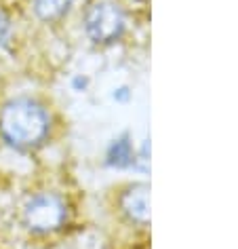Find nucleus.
Segmentation results:
<instances>
[{
  "label": "nucleus",
  "mask_w": 238,
  "mask_h": 249,
  "mask_svg": "<svg viewBox=\"0 0 238 249\" xmlns=\"http://www.w3.org/2000/svg\"><path fill=\"white\" fill-rule=\"evenodd\" d=\"M51 118L38 102L30 97L11 99L0 110V135L17 150H32L49 135Z\"/></svg>",
  "instance_id": "nucleus-1"
},
{
  "label": "nucleus",
  "mask_w": 238,
  "mask_h": 249,
  "mask_svg": "<svg viewBox=\"0 0 238 249\" xmlns=\"http://www.w3.org/2000/svg\"><path fill=\"white\" fill-rule=\"evenodd\" d=\"M68 220V205L53 192H40L32 196L23 209V222L32 232L49 234L59 230Z\"/></svg>",
  "instance_id": "nucleus-2"
},
{
  "label": "nucleus",
  "mask_w": 238,
  "mask_h": 249,
  "mask_svg": "<svg viewBox=\"0 0 238 249\" xmlns=\"http://www.w3.org/2000/svg\"><path fill=\"white\" fill-rule=\"evenodd\" d=\"M124 13L114 0H99L86 11L85 30L89 38L99 45H108L120 38L124 32Z\"/></svg>",
  "instance_id": "nucleus-3"
},
{
  "label": "nucleus",
  "mask_w": 238,
  "mask_h": 249,
  "mask_svg": "<svg viewBox=\"0 0 238 249\" xmlns=\"http://www.w3.org/2000/svg\"><path fill=\"white\" fill-rule=\"evenodd\" d=\"M122 211L133 222L146 224L150 217V190L146 184H135L122 195Z\"/></svg>",
  "instance_id": "nucleus-4"
},
{
  "label": "nucleus",
  "mask_w": 238,
  "mask_h": 249,
  "mask_svg": "<svg viewBox=\"0 0 238 249\" xmlns=\"http://www.w3.org/2000/svg\"><path fill=\"white\" fill-rule=\"evenodd\" d=\"M74 0H36L34 2V11L40 19L45 21H55L59 17H64L70 11Z\"/></svg>",
  "instance_id": "nucleus-5"
},
{
  "label": "nucleus",
  "mask_w": 238,
  "mask_h": 249,
  "mask_svg": "<svg viewBox=\"0 0 238 249\" xmlns=\"http://www.w3.org/2000/svg\"><path fill=\"white\" fill-rule=\"evenodd\" d=\"M131 160H135V159H133V148H131L129 140L127 138L116 140L108 150V163L116 165V167H124V165H129Z\"/></svg>",
  "instance_id": "nucleus-6"
},
{
  "label": "nucleus",
  "mask_w": 238,
  "mask_h": 249,
  "mask_svg": "<svg viewBox=\"0 0 238 249\" xmlns=\"http://www.w3.org/2000/svg\"><path fill=\"white\" fill-rule=\"evenodd\" d=\"M11 34H13V23H11L9 15L4 11H0V49H4L9 45Z\"/></svg>",
  "instance_id": "nucleus-7"
}]
</instances>
